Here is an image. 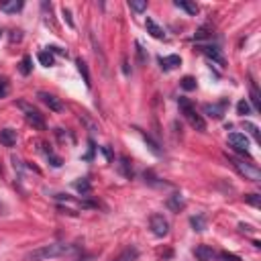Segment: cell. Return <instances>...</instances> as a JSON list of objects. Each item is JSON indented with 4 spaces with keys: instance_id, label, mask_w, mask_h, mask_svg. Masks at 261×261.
<instances>
[{
    "instance_id": "2",
    "label": "cell",
    "mask_w": 261,
    "mask_h": 261,
    "mask_svg": "<svg viewBox=\"0 0 261 261\" xmlns=\"http://www.w3.org/2000/svg\"><path fill=\"white\" fill-rule=\"evenodd\" d=\"M178 104H180V111H182L184 119L190 123V127L196 129V131H200V133H204V131H206V123H204V119L196 113V109L192 107V102H190L188 98H180Z\"/></svg>"
},
{
    "instance_id": "24",
    "label": "cell",
    "mask_w": 261,
    "mask_h": 261,
    "mask_svg": "<svg viewBox=\"0 0 261 261\" xmlns=\"http://www.w3.org/2000/svg\"><path fill=\"white\" fill-rule=\"evenodd\" d=\"M192 227L196 231H204V219L202 217H192Z\"/></svg>"
},
{
    "instance_id": "23",
    "label": "cell",
    "mask_w": 261,
    "mask_h": 261,
    "mask_svg": "<svg viewBox=\"0 0 261 261\" xmlns=\"http://www.w3.org/2000/svg\"><path fill=\"white\" fill-rule=\"evenodd\" d=\"M182 88H184V90H194V88H196V80L190 78V76H186V78L182 80Z\"/></svg>"
},
{
    "instance_id": "15",
    "label": "cell",
    "mask_w": 261,
    "mask_h": 261,
    "mask_svg": "<svg viewBox=\"0 0 261 261\" xmlns=\"http://www.w3.org/2000/svg\"><path fill=\"white\" fill-rule=\"evenodd\" d=\"M176 7L186 11L188 15H198V7L194 3H186V0H176Z\"/></svg>"
},
{
    "instance_id": "25",
    "label": "cell",
    "mask_w": 261,
    "mask_h": 261,
    "mask_svg": "<svg viewBox=\"0 0 261 261\" xmlns=\"http://www.w3.org/2000/svg\"><path fill=\"white\" fill-rule=\"evenodd\" d=\"M245 129L251 133V137H253L255 141H259V131H257V127H255V125H251V123H245Z\"/></svg>"
},
{
    "instance_id": "33",
    "label": "cell",
    "mask_w": 261,
    "mask_h": 261,
    "mask_svg": "<svg viewBox=\"0 0 261 261\" xmlns=\"http://www.w3.org/2000/svg\"><path fill=\"white\" fill-rule=\"evenodd\" d=\"M221 257H223L225 261H239V257H237V255H229V253H221Z\"/></svg>"
},
{
    "instance_id": "31",
    "label": "cell",
    "mask_w": 261,
    "mask_h": 261,
    "mask_svg": "<svg viewBox=\"0 0 261 261\" xmlns=\"http://www.w3.org/2000/svg\"><path fill=\"white\" fill-rule=\"evenodd\" d=\"M245 200H247L249 204H253V206H259V196H257V194H251V196H245Z\"/></svg>"
},
{
    "instance_id": "20",
    "label": "cell",
    "mask_w": 261,
    "mask_h": 261,
    "mask_svg": "<svg viewBox=\"0 0 261 261\" xmlns=\"http://www.w3.org/2000/svg\"><path fill=\"white\" fill-rule=\"evenodd\" d=\"M78 70H80V74L84 76V82H86V86L90 88V86H92V82H90V72H88V66H86L82 60H78Z\"/></svg>"
},
{
    "instance_id": "16",
    "label": "cell",
    "mask_w": 261,
    "mask_h": 261,
    "mask_svg": "<svg viewBox=\"0 0 261 261\" xmlns=\"http://www.w3.org/2000/svg\"><path fill=\"white\" fill-rule=\"evenodd\" d=\"M21 9H23V3H21V0H19V3H17V0H13V3L0 5V11H3V13H19Z\"/></svg>"
},
{
    "instance_id": "27",
    "label": "cell",
    "mask_w": 261,
    "mask_h": 261,
    "mask_svg": "<svg viewBox=\"0 0 261 261\" xmlns=\"http://www.w3.org/2000/svg\"><path fill=\"white\" fill-rule=\"evenodd\" d=\"M21 72H23V74H29V72H31V58H25V60H23Z\"/></svg>"
},
{
    "instance_id": "5",
    "label": "cell",
    "mask_w": 261,
    "mask_h": 261,
    "mask_svg": "<svg viewBox=\"0 0 261 261\" xmlns=\"http://www.w3.org/2000/svg\"><path fill=\"white\" fill-rule=\"evenodd\" d=\"M19 109L25 113V119H27V123H31L35 129H39V131H45V121H43V117L33 109V107H29V104H25V102H19Z\"/></svg>"
},
{
    "instance_id": "28",
    "label": "cell",
    "mask_w": 261,
    "mask_h": 261,
    "mask_svg": "<svg viewBox=\"0 0 261 261\" xmlns=\"http://www.w3.org/2000/svg\"><path fill=\"white\" fill-rule=\"evenodd\" d=\"M121 162H123V164H121V166H123V174H125V176H127V178H131V176H133V170H131V168H129V162H127V160H125V158H123V160H121Z\"/></svg>"
},
{
    "instance_id": "1",
    "label": "cell",
    "mask_w": 261,
    "mask_h": 261,
    "mask_svg": "<svg viewBox=\"0 0 261 261\" xmlns=\"http://www.w3.org/2000/svg\"><path fill=\"white\" fill-rule=\"evenodd\" d=\"M68 253H72V247L70 245L51 243V245H43V247L31 251L27 255V261H49V259H56V257H64Z\"/></svg>"
},
{
    "instance_id": "7",
    "label": "cell",
    "mask_w": 261,
    "mask_h": 261,
    "mask_svg": "<svg viewBox=\"0 0 261 261\" xmlns=\"http://www.w3.org/2000/svg\"><path fill=\"white\" fill-rule=\"evenodd\" d=\"M39 98H41V102L45 104V107H49V111H54V113H62V111H64L62 100L56 98L54 94H49V92H39Z\"/></svg>"
},
{
    "instance_id": "6",
    "label": "cell",
    "mask_w": 261,
    "mask_h": 261,
    "mask_svg": "<svg viewBox=\"0 0 261 261\" xmlns=\"http://www.w3.org/2000/svg\"><path fill=\"white\" fill-rule=\"evenodd\" d=\"M149 227H151V233H153L155 237H166V235L170 233V223L166 221L164 215H151Z\"/></svg>"
},
{
    "instance_id": "13",
    "label": "cell",
    "mask_w": 261,
    "mask_h": 261,
    "mask_svg": "<svg viewBox=\"0 0 261 261\" xmlns=\"http://www.w3.org/2000/svg\"><path fill=\"white\" fill-rule=\"evenodd\" d=\"M202 51L204 54L211 58L213 62H217L219 66H225V58L221 56V51H219V47H202Z\"/></svg>"
},
{
    "instance_id": "9",
    "label": "cell",
    "mask_w": 261,
    "mask_h": 261,
    "mask_svg": "<svg viewBox=\"0 0 261 261\" xmlns=\"http://www.w3.org/2000/svg\"><path fill=\"white\" fill-rule=\"evenodd\" d=\"M137 257H139V249L135 245H127L113 261H137Z\"/></svg>"
},
{
    "instance_id": "12",
    "label": "cell",
    "mask_w": 261,
    "mask_h": 261,
    "mask_svg": "<svg viewBox=\"0 0 261 261\" xmlns=\"http://www.w3.org/2000/svg\"><path fill=\"white\" fill-rule=\"evenodd\" d=\"M160 64H162V70L164 72H172L178 66H182V60L178 56H168V58H160Z\"/></svg>"
},
{
    "instance_id": "32",
    "label": "cell",
    "mask_w": 261,
    "mask_h": 261,
    "mask_svg": "<svg viewBox=\"0 0 261 261\" xmlns=\"http://www.w3.org/2000/svg\"><path fill=\"white\" fill-rule=\"evenodd\" d=\"M7 92H9V86H7V82L3 78H0V98L7 96Z\"/></svg>"
},
{
    "instance_id": "19",
    "label": "cell",
    "mask_w": 261,
    "mask_h": 261,
    "mask_svg": "<svg viewBox=\"0 0 261 261\" xmlns=\"http://www.w3.org/2000/svg\"><path fill=\"white\" fill-rule=\"evenodd\" d=\"M39 62H41V66H45V68L54 66V56H51V51H41V54H39Z\"/></svg>"
},
{
    "instance_id": "3",
    "label": "cell",
    "mask_w": 261,
    "mask_h": 261,
    "mask_svg": "<svg viewBox=\"0 0 261 261\" xmlns=\"http://www.w3.org/2000/svg\"><path fill=\"white\" fill-rule=\"evenodd\" d=\"M229 162H231V166L245 178V180H251V182H259L261 180V172L253 166V164H245L243 160H239V158H229Z\"/></svg>"
},
{
    "instance_id": "14",
    "label": "cell",
    "mask_w": 261,
    "mask_h": 261,
    "mask_svg": "<svg viewBox=\"0 0 261 261\" xmlns=\"http://www.w3.org/2000/svg\"><path fill=\"white\" fill-rule=\"evenodd\" d=\"M223 111H225V104H206L204 107V113H208V117H215V119H221L223 117Z\"/></svg>"
},
{
    "instance_id": "17",
    "label": "cell",
    "mask_w": 261,
    "mask_h": 261,
    "mask_svg": "<svg viewBox=\"0 0 261 261\" xmlns=\"http://www.w3.org/2000/svg\"><path fill=\"white\" fill-rule=\"evenodd\" d=\"M168 206L172 208V211L180 213V208H184V198H182L180 194H176V196H172V198L168 200Z\"/></svg>"
},
{
    "instance_id": "21",
    "label": "cell",
    "mask_w": 261,
    "mask_h": 261,
    "mask_svg": "<svg viewBox=\"0 0 261 261\" xmlns=\"http://www.w3.org/2000/svg\"><path fill=\"white\" fill-rule=\"evenodd\" d=\"M129 7H131L133 11H137V13H143V11H147V3H145V0H131V3H129Z\"/></svg>"
},
{
    "instance_id": "8",
    "label": "cell",
    "mask_w": 261,
    "mask_h": 261,
    "mask_svg": "<svg viewBox=\"0 0 261 261\" xmlns=\"http://www.w3.org/2000/svg\"><path fill=\"white\" fill-rule=\"evenodd\" d=\"M194 255L198 257V261H215V257H217L215 249L208 247V245H198L194 249Z\"/></svg>"
},
{
    "instance_id": "26",
    "label": "cell",
    "mask_w": 261,
    "mask_h": 261,
    "mask_svg": "<svg viewBox=\"0 0 261 261\" xmlns=\"http://www.w3.org/2000/svg\"><path fill=\"white\" fill-rule=\"evenodd\" d=\"M76 188H78L82 194H88V192H90V184H88V180H82V182H78V184H76Z\"/></svg>"
},
{
    "instance_id": "10",
    "label": "cell",
    "mask_w": 261,
    "mask_h": 261,
    "mask_svg": "<svg viewBox=\"0 0 261 261\" xmlns=\"http://www.w3.org/2000/svg\"><path fill=\"white\" fill-rule=\"evenodd\" d=\"M145 27H147V33L153 37V39H166V33H164V29L155 23L153 19H147L145 21Z\"/></svg>"
},
{
    "instance_id": "4",
    "label": "cell",
    "mask_w": 261,
    "mask_h": 261,
    "mask_svg": "<svg viewBox=\"0 0 261 261\" xmlns=\"http://www.w3.org/2000/svg\"><path fill=\"white\" fill-rule=\"evenodd\" d=\"M229 145H231V149L233 151H237V153H241V155H245V158H249V139H247V135L245 133H231L229 135Z\"/></svg>"
},
{
    "instance_id": "18",
    "label": "cell",
    "mask_w": 261,
    "mask_h": 261,
    "mask_svg": "<svg viewBox=\"0 0 261 261\" xmlns=\"http://www.w3.org/2000/svg\"><path fill=\"white\" fill-rule=\"evenodd\" d=\"M249 88H251V102H253V109H255V111H261L259 92H257V86H255V82H251V84H249Z\"/></svg>"
},
{
    "instance_id": "30",
    "label": "cell",
    "mask_w": 261,
    "mask_h": 261,
    "mask_svg": "<svg viewBox=\"0 0 261 261\" xmlns=\"http://www.w3.org/2000/svg\"><path fill=\"white\" fill-rule=\"evenodd\" d=\"M208 35H211V33H208V27H202V29H198V33H196V39H206Z\"/></svg>"
},
{
    "instance_id": "11",
    "label": "cell",
    "mask_w": 261,
    "mask_h": 261,
    "mask_svg": "<svg viewBox=\"0 0 261 261\" xmlns=\"http://www.w3.org/2000/svg\"><path fill=\"white\" fill-rule=\"evenodd\" d=\"M0 143H3L5 147H15L17 145V131L3 129V131H0Z\"/></svg>"
},
{
    "instance_id": "22",
    "label": "cell",
    "mask_w": 261,
    "mask_h": 261,
    "mask_svg": "<svg viewBox=\"0 0 261 261\" xmlns=\"http://www.w3.org/2000/svg\"><path fill=\"white\" fill-rule=\"evenodd\" d=\"M249 111H251V109H249L247 100H241V102L237 104V113H239L241 117H247V115H249Z\"/></svg>"
},
{
    "instance_id": "29",
    "label": "cell",
    "mask_w": 261,
    "mask_h": 261,
    "mask_svg": "<svg viewBox=\"0 0 261 261\" xmlns=\"http://www.w3.org/2000/svg\"><path fill=\"white\" fill-rule=\"evenodd\" d=\"M62 13H64V17H66V21H68V25H70V27L74 29L76 25H74V19H72V13H70V11L66 9V7H64V11H62Z\"/></svg>"
}]
</instances>
